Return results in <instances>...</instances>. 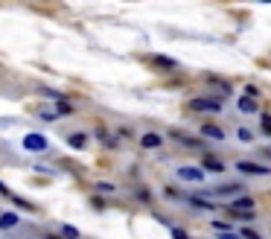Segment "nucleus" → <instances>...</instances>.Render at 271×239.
<instances>
[{"label":"nucleus","mask_w":271,"mask_h":239,"mask_svg":"<svg viewBox=\"0 0 271 239\" xmlns=\"http://www.w3.org/2000/svg\"><path fill=\"white\" fill-rule=\"evenodd\" d=\"M230 210L239 216H245V219H251L254 216V198L251 195H242V198H236L234 204H230Z\"/></svg>","instance_id":"f257e3e1"},{"label":"nucleus","mask_w":271,"mask_h":239,"mask_svg":"<svg viewBox=\"0 0 271 239\" xmlns=\"http://www.w3.org/2000/svg\"><path fill=\"white\" fill-rule=\"evenodd\" d=\"M24 149L26 152H44V149H47V137H44V134H26Z\"/></svg>","instance_id":"f03ea898"},{"label":"nucleus","mask_w":271,"mask_h":239,"mask_svg":"<svg viewBox=\"0 0 271 239\" xmlns=\"http://www.w3.org/2000/svg\"><path fill=\"white\" fill-rule=\"evenodd\" d=\"M189 108H192V111H213V114H216L222 105H219L216 99H204V96H199V99H189Z\"/></svg>","instance_id":"7ed1b4c3"},{"label":"nucleus","mask_w":271,"mask_h":239,"mask_svg":"<svg viewBox=\"0 0 271 239\" xmlns=\"http://www.w3.org/2000/svg\"><path fill=\"white\" fill-rule=\"evenodd\" d=\"M178 178L181 181H201L204 178V172H201L199 167H181L178 169Z\"/></svg>","instance_id":"20e7f679"},{"label":"nucleus","mask_w":271,"mask_h":239,"mask_svg":"<svg viewBox=\"0 0 271 239\" xmlns=\"http://www.w3.org/2000/svg\"><path fill=\"white\" fill-rule=\"evenodd\" d=\"M236 169L239 172H251V175H268V167H257V164H248V161H239Z\"/></svg>","instance_id":"39448f33"},{"label":"nucleus","mask_w":271,"mask_h":239,"mask_svg":"<svg viewBox=\"0 0 271 239\" xmlns=\"http://www.w3.org/2000/svg\"><path fill=\"white\" fill-rule=\"evenodd\" d=\"M161 143H164V140H161V134H146V137L140 140L143 149H158Z\"/></svg>","instance_id":"423d86ee"},{"label":"nucleus","mask_w":271,"mask_h":239,"mask_svg":"<svg viewBox=\"0 0 271 239\" xmlns=\"http://www.w3.org/2000/svg\"><path fill=\"white\" fill-rule=\"evenodd\" d=\"M204 169H210V172H224V164H222V161H216V157H204L201 172H204Z\"/></svg>","instance_id":"0eeeda50"},{"label":"nucleus","mask_w":271,"mask_h":239,"mask_svg":"<svg viewBox=\"0 0 271 239\" xmlns=\"http://www.w3.org/2000/svg\"><path fill=\"white\" fill-rule=\"evenodd\" d=\"M201 134H204V137H216V140H224V132H222V129H216V126H201Z\"/></svg>","instance_id":"6e6552de"},{"label":"nucleus","mask_w":271,"mask_h":239,"mask_svg":"<svg viewBox=\"0 0 271 239\" xmlns=\"http://www.w3.org/2000/svg\"><path fill=\"white\" fill-rule=\"evenodd\" d=\"M67 143H70V149H85V146H88V137H85V134H70Z\"/></svg>","instance_id":"1a4fd4ad"},{"label":"nucleus","mask_w":271,"mask_h":239,"mask_svg":"<svg viewBox=\"0 0 271 239\" xmlns=\"http://www.w3.org/2000/svg\"><path fill=\"white\" fill-rule=\"evenodd\" d=\"M18 225V216L15 213H3L0 216V227H3V230H9V227H15Z\"/></svg>","instance_id":"9d476101"},{"label":"nucleus","mask_w":271,"mask_h":239,"mask_svg":"<svg viewBox=\"0 0 271 239\" xmlns=\"http://www.w3.org/2000/svg\"><path fill=\"white\" fill-rule=\"evenodd\" d=\"M239 111H245V114L257 111V99H248V96H242V99H239Z\"/></svg>","instance_id":"9b49d317"},{"label":"nucleus","mask_w":271,"mask_h":239,"mask_svg":"<svg viewBox=\"0 0 271 239\" xmlns=\"http://www.w3.org/2000/svg\"><path fill=\"white\" fill-rule=\"evenodd\" d=\"M154 64H158V67H166V70H172V67H175V61L172 59H166V56H154Z\"/></svg>","instance_id":"f8f14e48"},{"label":"nucleus","mask_w":271,"mask_h":239,"mask_svg":"<svg viewBox=\"0 0 271 239\" xmlns=\"http://www.w3.org/2000/svg\"><path fill=\"white\" fill-rule=\"evenodd\" d=\"M236 190H239V184H227V187H216L213 192H216V195H234Z\"/></svg>","instance_id":"ddd939ff"},{"label":"nucleus","mask_w":271,"mask_h":239,"mask_svg":"<svg viewBox=\"0 0 271 239\" xmlns=\"http://www.w3.org/2000/svg\"><path fill=\"white\" fill-rule=\"evenodd\" d=\"M61 236L64 239H79V230H76L73 225H61Z\"/></svg>","instance_id":"4468645a"},{"label":"nucleus","mask_w":271,"mask_h":239,"mask_svg":"<svg viewBox=\"0 0 271 239\" xmlns=\"http://www.w3.org/2000/svg\"><path fill=\"white\" fill-rule=\"evenodd\" d=\"M12 202L18 204V207H24V210H35V207H32L29 202H24V198H18V195H12Z\"/></svg>","instance_id":"2eb2a0df"},{"label":"nucleus","mask_w":271,"mask_h":239,"mask_svg":"<svg viewBox=\"0 0 271 239\" xmlns=\"http://www.w3.org/2000/svg\"><path fill=\"white\" fill-rule=\"evenodd\" d=\"M251 137H254V134L248 132V129H239V140H242V143H251Z\"/></svg>","instance_id":"dca6fc26"},{"label":"nucleus","mask_w":271,"mask_h":239,"mask_svg":"<svg viewBox=\"0 0 271 239\" xmlns=\"http://www.w3.org/2000/svg\"><path fill=\"white\" fill-rule=\"evenodd\" d=\"M239 239H259V233H257V230H248V227H245V230H242V236H239Z\"/></svg>","instance_id":"f3484780"},{"label":"nucleus","mask_w":271,"mask_h":239,"mask_svg":"<svg viewBox=\"0 0 271 239\" xmlns=\"http://www.w3.org/2000/svg\"><path fill=\"white\" fill-rule=\"evenodd\" d=\"M96 190L99 192H114V184H105V181H102V184H96Z\"/></svg>","instance_id":"a211bd4d"},{"label":"nucleus","mask_w":271,"mask_h":239,"mask_svg":"<svg viewBox=\"0 0 271 239\" xmlns=\"http://www.w3.org/2000/svg\"><path fill=\"white\" fill-rule=\"evenodd\" d=\"M213 227H216V230H222V233H230V227L224 225V222H213Z\"/></svg>","instance_id":"6ab92c4d"},{"label":"nucleus","mask_w":271,"mask_h":239,"mask_svg":"<svg viewBox=\"0 0 271 239\" xmlns=\"http://www.w3.org/2000/svg\"><path fill=\"white\" fill-rule=\"evenodd\" d=\"M59 114H70V105H67V102H61V99H59Z\"/></svg>","instance_id":"aec40b11"},{"label":"nucleus","mask_w":271,"mask_h":239,"mask_svg":"<svg viewBox=\"0 0 271 239\" xmlns=\"http://www.w3.org/2000/svg\"><path fill=\"white\" fill-rule=\"evenodd\" d=\"M41 120H47V123H53V120H56V114H53V111H41Z\"/></svg>","instance_id":"412c9836"},{"label":"nucleus","mask_w":271,"mask_h":239,"mask_svg":"<svg viewBox=\"0 0 271 239\" xmlns=\"http://www.w3.org/2000/svg\"><path fill=\"white\" fill-rule=\"evenodd\" d=\"M262 132H265V134L271 132V120L268 117H262Z\"/></svg>","instance_id":"4be33fe9"},{"label":"nucleus","mask_w":271,"mask_h":239,"mask_svg":"<svg viewBox=\"0 0 271 239\" xmlns=\"http://www.w3.org/2000/svg\"><path fill=\"white\" fill-rule=\"evenodd\" d=\"M172 239H187V233H184V230H178V227H175V230H172Z\"/></svg>","instance_id":"5701e85b"},{"label":"nucleus","mask_w":271,"mask_h":239,"mask_svg":"<svg viewBox=\"0 0 271 239\" xmlns=\"http://www.w3.org/2000/svg\"><path fill=\"white\" fill-rule=\"evenodd\" d=\"M222 239H239V236H234V233H219Z\"/></svg>","instance_id":"b1692460"},{"label":"nucleus","mask_w":271,"mask_h":239,"mask_svg":"<svg viewBox=\"0 0 271 239\" xmlns=\"http://www.w3.org/2000/svg\"><path fill=\"white\" fill-rule=\"evenodd\" d=\"M47 239H59V236H47Z\"/></svg>","instance_id":"393cba45"}]
</instances>
